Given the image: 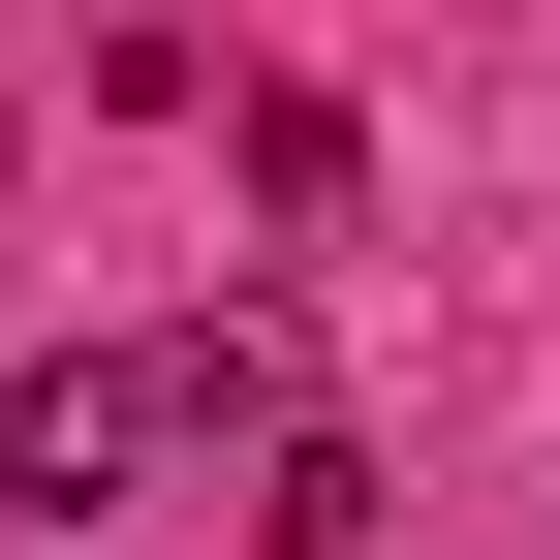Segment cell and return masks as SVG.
I'll return each instance as SVG.
<instances>
[{
  "label": "cell",
  "mask_w": 560,
  "mask_h": 560,
  "mask_svg": "<svg viewBox=\"0 0 560 560\" xmlns=\"http://www.w3.org/2000/svg\"><path fill=\"white\" fill-rule=\"evenodd\" d=\"M156 436H249L280 467V436H312V342H280V312H187L156 342Z\"/></svg>",
  "instance_id": "7a4b0ae2"
},
{
  "label": "cell",
  "mask_w": 560,
  "mask_h": 560,
  "mask_svg": "<svg viewBox=\"0 0 560 560\" xmlns=\"http://www.w3.org/2000/svg\"><path fill=\"white\" fill-rule=\"evenodd\" d=\"M156 342H32V374H0V499H32V529H125V499H156Z\"/></svg>",
  "instance_id": "6da1fadb"
}]
</instances>
